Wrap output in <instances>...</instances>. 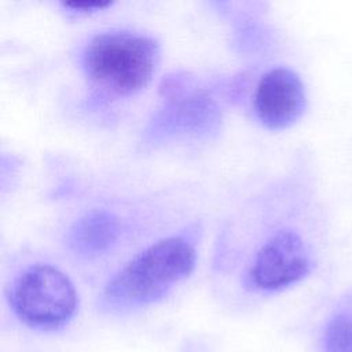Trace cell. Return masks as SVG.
I'll return each instance as SVG.
<instances>
[{"label": "cell", "mask_w": 352, "mask_h": 352, "mask_svg": "<svg viewBox=\"0 0 352 352\" xmlns=\"http://www.w3.org/2000/svg\"><path fill=\"white\" fill-rule=\"evenodd\" d=\"M195 242L186 234L162 238L131 258L102 293L103 308L114 312L136 309L161 300L194 270Z\"/></svg>", "instance_id": "6da1fadb"}, {"label": "cell", "mask_w": 352, "mask_h": 352, "mask_svg": "<svg viewBox=\"0 0 352 352\" xmlns=\"http://www.w3.org/2000/svg\"><path fill=\"white\" fill-rule=\"evenodd\" d=\"M158 60L160 45L154 37L124 29L92 36L81 55L89 85L107 98L142 91L155 73Z\"/></svg>", "instance_id": "7a4b0ae2"}, {"label": "cell", "mask_w": 352, "mask_h": 352, "mask_svg": "<svg viewBox=\"0 0 352 352\" xmlns=\"http://www.w3.org/2000/svg\"><path fill=\"white\" fill-rule=\"evenodd\" d=\"M8 302L26 326L52 331L67 324L78 305L70 278L51 264H33L11 283Z\"/></svg>", "instance_id": "3957f363"}, {"label": "cell", "mask_w": 352, "mask_h": 352, "mask_svg": "<svg viewBox=\"0 0 352 352\" xmlns=\"http://www.w3.org/2000/svg\"><path fill=\"white\" fill-rule=\"evenodd\" d=\"M314 267L315 254L308 241L298 230L282 227L257 249L248 280L257 290L278 292L302 280Z\"/></svg>", "instance_id": "277c9868"}, {"label": "cell", "mask_w": 352, "mask_h": 352, "mask_svg": "<svg viewBox=\"0 0 352 352\" xmlns=\"http://www.w3.org/2000/svg\"><path fill=\"white\" fill-rule=\"evenodd\" d=\"M305 107V87L294 70L276 66L260 77L253 109L263 126L271 131L286 129L301 118Z\"/></svg>", "instance_id": "5b68a950"}, {"label": "cell", "mask_w": 352, "mask_h": 352, "mask_svg": "<svg viewBox=\"0 0 352 352\" xmlns=\"http://www.w3.org/2000/svg\"><path fill=\"white\" fill-rule=\"evenodd\" d=\"M120 234L121 226L114 213L106 209H92L70 226L66 243L78 257L91 258L110 250Z\"/></svg>", "instance_id": "8992f818"}, {"label": "cell", "mask_w": 352, "mask_h": 352, "mask_svg": "<svg viewBox=\"0 0 352 352\" xmlns=\"http://www.w3.org/2000/svg\"><path fill=\"white\" fill-rule=\"evenodd\" d=\"M180 99V98H179ZM217 121V111L213 103L202 95H192L184 99H180L176 104H172L169 109H164L157 116L155 125L164 129L160 133H175L180 132H194L199 133L201 129L208 131L213 122Z\"/></svg>", "instance_id": "52a82bcc"}, {"label": "cell", "mask_w": 352, "mask_h": 352, "mask_svg": "<svg viewBox=\"0 0 352 352\" xmlns=\"http://www.w3.org/2000/svg\"><path fill=\"white\" fill-rule=\"evenodd\" d=\"M324 352H352V314L340 312L327 323L323 333Z\"/></svg>", "instance_id": "ba28073f"}, {"label": "cell", "mask_w": 352, "mask_h": 352, "mask_svg": "<svg viewBox=\"0 0 352 352\" xmlns=\"http://www.w3.org/2000/svg\"><path fill=\"white\" fill-rule=\"evenodd\" d=\"M60 6L72 14L87 15L102 11L111 6L110 1H62Z\"/></svg>", "instance_id": "9c48e42d"}]
</instances>
